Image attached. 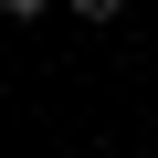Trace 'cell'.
Listing matches in <instances>:
<instances>
[{"label":"cell","instance_id":"1","mask_svg":"<svg viewBox=\"0 0 158 158\" xmlns=\"http://www.w3.org/2000/svg\"><path fill=\"white\" fill-rule=\"evenodd\" d=\"M63 11H74V21H116L127 0H63Z\"/></svg>","mask_w":158,"mask_h":158},{"label":"cell","instance_id":"2","mask_svg":"<svg viewBox=\"0 0 158 158\" xmlns=\"http://www.w3.org/2000/svg\"><path fill=\"white\" fill-rule=\"evenodd\" d=\"M42 11H53V0H0V21H42Z\"/></svg>","mask_w":158,"mask_h":158}]
</instances>
